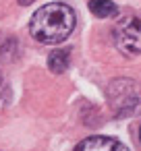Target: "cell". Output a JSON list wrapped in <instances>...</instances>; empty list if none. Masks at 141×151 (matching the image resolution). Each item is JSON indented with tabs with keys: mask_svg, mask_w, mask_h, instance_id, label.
I'll use <instances>...</instances> for the list:
<instances>
[{
	"mask_svg": "<svg viewBox=\"0 0 141 151\" xmlns=\"http://www.w3.org/2000/svg\"><path fill=\"white\" fill-rule=\"evenodd\" d=\"M75 29V13L69 4L50 2L42 6L29 21V31L33 40L42 44H60Z\"/></svg>",
	"mask_w": 141,
	"mask_h": 151,
	"instance_id": "cell-1",
	"label": "cell"
},
{
	"mask_svg": "<svg viewBox=\"0 0 141 151\" xmlns=\"http://www.w3.org/2000/svg\"><path fill=\"white\" fill-rule=\"evenodd\" d=\"M108 104L114 114L129 116L141 108V85L133 79H112L108 85Z\"/></svg>",
	"mask_w": 141,
	"mask_h": 151,
	"instance_id": "cell-2",
	"label": "cell"
},
{
	"mask_svg": "<svg viewBox=\"0 0 141 151\" xmlns=\"http://www.w3.org/2000/svg\"><path fill=\"white\" fill-rule=\"evenodd\" d=\"M112 40L120 54L129 58L141 54V19L137 15H122L112 27Z\"/></svg>",
	"mask_w": 141,
	"mask_h": 151,
	"instance_id": "cell-3",
	"label": "cell"
},
{
	"mask_svg": "<svg viewBox=\"0 0 141 151\" xmlns=\"http://www.w3.org/2000/svg\"><path fill=\"white\" fill-rule=\"evenodd\" d=\"M73 151H129V149H127L118 139H114V137L95 134V137L83 139Z\"/></svg>",
	"mask_w": 141,
	"mask_h": 151,
	"instance_id": "cell-4",
	"label": "cell"
},
{
	"mask_svg": "<svg viewBox=\"0 0 141 151\" xmlns=\"http://www.w3.org/2000/svg\"><path fill=\"white\" fill-rule=\"evenodd\" d=\"M89 11L98 19H108V17L118 15V9H116V4L112 2V0H91V2H89Z\"/></svg>",
	"mask_w": 141,
	"mask_h": 151,
	"instance_id": "cell-5",
	"label": "cell"
},
{
	"mask_svg": "<svg viewBox=\"0 0 141 151\" xmlns=\"http://www.w3.org/2000/svg\"><path fill=\"white\" fill-rule=\"evenodd\" d=\"M48 68L54 75H60L69 68V50H54L48 56Z\"/></svg>",
	"mask_w": 141,
	"mask_h": 151,
	"instance_id": "cell-6",
	"label": "cell"
},
{
	"mask_svg": "<svg viewBox=\"0 0 141 151\" xmlns=\"http://www.w3.org/2000/svg\"><path fill=\"white\" fill-rule=\"evenodd\" d=\"M31 2H33V0H19L21 6H27V4H31Z\"/></svg>",
	"mask_w": 141,
	"mask_h": 151,
	"instance_id": "cell-7",
	"label": "cell"
},
{
	"mask_svg": "<svg viewBox=\"0 0 141 151\" xmlns=\"http://www.w3.org/2000/svg\"><path fill=\"white\" fill-rule=\"evenodd\" d=\"M2 91H4V81H2V77H0V95H2Z\"/></svg>",
	"mask_w": 141,
	"mask_h": 151,
	"instance_id": "cell-8",
	"label": "cell"
},
{
	"mask_svg": "<svg viewBox=\"0 0 141 151\" xmlns=\"http://www.w3.org/2000/svg\"><path fill=\"white\" fill-rule=\"evenodd\" d=\"M139 139H141V128H139Z\"/></svg>",
	"mask_w": 141,
	"mask_h": 151,
	"instance_id": "cell-9",
	"label": "cell"
}]
</instances>
